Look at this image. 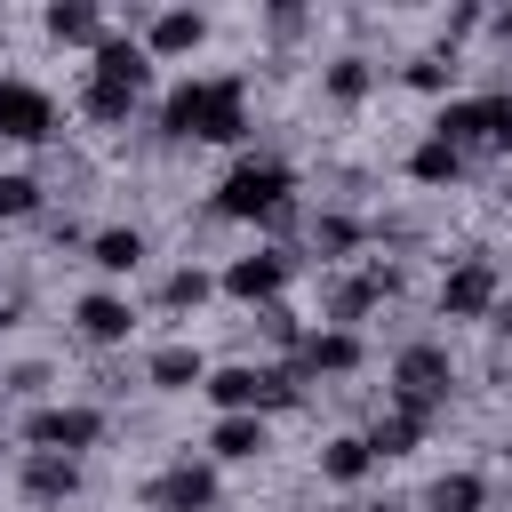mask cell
Returning <instances> with one entry per match:
<instances>
[{"label": "cell", "mask_w": 512, "mask_h": 512, "mask_svg": "<svg viewBox=\"0 0 512 512\" xmlns=\"http://www.w3.org/2000/svg\"><path fill=\"white\" fill-rule=\"evenodd\" d=\"M160 128H168V136H208V144H232V136L248 128L240 80H184V88L160 104Z\"/></svg>", "instance_id": "cell-1"}, {"label": "cell", "mask_w": 512, "mask_h": 512, "mask_svg": "<svg viewBox=\"0 0 512 512\" xmlns=\"http://www.w3.org/2000/svg\"><path fill=\"white\" fill-rule=\"evenodd\" d=\"M216 208H224V216H280V208H288V168H280V160H240V168L216 184Z\"/></svg>", "instance_id": "cell-2"}, {"label": "cell", "mask_w": 512, "mask_h": 512, "mask_svg": "<svg viewBox=\"0 0 512 512\" xmlns=\"http://www.w3.org/2000/svg\"><path fill=\"white\" fill-rule=\"evenodd\" d=\"M392 392H400V416H432V400L448 392V352L440 344H408L400 352V368H392Z\"/></svg>", "instance_id": "cell-3"}, {"label": "cell", "mask_w": 512, "mask_h": 512, "mask_svg": "<svg viewBox=\"0 0 512 512\" xmlns=\"http://www.w3.org/2000/svg\"><path fill=\"white\" fill-rule=\"evenodd\" d=\"M96 432H104V416H96V408H40V416L24 424V440H32L40 456H72V448H96Z\"/></svg>", "instance_id": "cell-4"}, {"label": "cell", "mask_w": 512, "mask_h": 512, "mask_svg": "<svg viewBox=\"0 0 512 512\" xmlns=\"http://www.w3.org/2000/svg\"><path fill=\"white\" fill-rule=\"evenodd\" d=\"M56 128V104H48V88H32V80H0V136H16V144H40Z\"/></svg>", "instance_id": "cell-5"}, {"label": "cell", "mask_w": 512, "mask_h": 512, "mask_svg": "<svg viewBox=\"0 0 512 512\" xmlns=\"http://www.w3.org/2000/svg\"><path fill=\"white\" fill-rule=\"evenodd\" d=\"M144 80H152V48H136V40H96V88L144 96Z\"/></svg>", "instance_id": "cell-6"}, {"label": "cell", "mask_w": 512, "mask_h": 512, "mask_svg": "<svg viewBox=\"0 0 512 512\" xmlns=\"http://www.w3.org/2000/svg\"><path fill=\"white\" fill-rule=\"evenodd\" d=\"M216 504V472L208 464H176L152 480V512H208Z\"/></svg>", "instance_id": "cell-7"}, {"label": "cell", "mask_w": 512, "mask_h": 512, "mask_svg": "<svg viewBox=\"0 0 512 512\" xmlns=\"http://www.w3.org/2000/svg\"><path fill=\"white\" fill-rule=\"evenodd\" d=\"M488 304H496V272H488L480 256H472V264H456V272H448V288H440V312H448V320H480Z\"/></svg>", "instance_id": "cell-8"}, {"label": "cell", "mask_w": 512, "mask_h": 512, "mask_svg": "<svg viewBox=\"0 0 512 512\" xmlns=\"http://www.w3.org/2000/svg\"><path fill=\"white\" fill-rule=\"evenodd\" d=\"M200 40H208V16H192V8L152 16V56H192Z\"/></svg>", "instance_id": "cell-9"}, {"label": "cell", "mask_w": 512, "mask_h": 512, "mask_svg": "<svg viewBox=\"0 0 512 512\" xmlns=\"http://www.w3.org/2000/svg\"><path fill=\"white\" fill-rule=\"evenodd\" d=\"M280 280H288V264H280V256H240V264L224 272V288H232V296H248V304L280 296Z\"/></svg>", "instance_id": "cell-10"}, {"label": "cell", "mask_w": 512, "mask_h": 512, "mask_svg": "<svg viewBox=\"0 0 512 512\" xmlns=\"http://www.w3.org/2000/svg\"><path fill=\"white\" fill-rule=\"evenodd\" d=\"M304 368H328V376L360 368V336H352V328H312V336H304Z\"/></svg>", "instance_id": "cell-11"}, {"label": "cell", "mask_w": 512, "mask_h": 512, "mask_svg": "<svg viewBox=\"0 0 512 512\" xmlns=\"http://www.w3.org/2000/svg\"><path fill=\"white\" fill-rule=\"evenodd\" d=\"M88 256H96L104 272H136V264H144V232H136V224H112V232L88 240Z\"/></svg>", "instance_id": "cell-12"}, {"label": "cell", "mask_w": 512, "mask_h": 512, "mask_svg": "<svg viewBox=\"0 0 512 512\" xmlns=\"http://www.w3.org/2000/svg\"><path fill=\"white\" fill-rule=\"evenodd\" d=\"M456 168H464V152L440 144V136H424V144L408 152V176H416V184H456Z\"/></svg>", "instance_id": "cell-13"}, {"label": "cell", "mask_w": 512, "mask_h": 512, "mask_svg": "<svg viewBox=\"0 0 512 512\" xmlns=\"http://www.w3.org/2000/svg\"><path fill=\"white\" fill-rule=\"evenodd\" d=\"M128 320H136V312H128L120 296H88V304H80V336H96V344H120Z\"/></svg>", "instance_id": "cell-14"}, {"label": "cell", "mask_w": 512, "mask_h": 512, "mask_svg": "<svg viewBox=\"0 0 512 512\" xmlns=\"http://www.w3.org/2000/svg\"><path fill=\"white\" fill-rule=\"evenodd\" d=\"M200 376H208V368H200V352H192V344H168V352H152V384H160V392H192Z\"/></svg>", "instance_id": "cell-15"}, {"label": "cell", "mask_w": 512, "mask_h": 512, "mask_svg": "<svg viewBox=\"0 0 512 512\" xmlns=\"http://www.w3.org/2000/svg\"><path fill=\"white\" fill-rule=\"evenodd\" d=\"M208 448H216L224 464H248V456L264 448V424H256V416H224V424L208 432Z\"/></svg>", "instance_id": "cell-16"}, {"label": "cell", "mask_w": 512, "mask_h": 512, "mask_svg": "<svg viewBox=\"0 0 512 512\" xmlns=\"http://www.w3.org/2000/svg\"><path fill=\"white\" fill-rule=\"evenodd\" d=\"M488 504V480L480 472H448V480H432V512H480Z\"/></svg>", "instance_id": "cell-17"}, {"label": "cell", "mask_w": 512, "mask_h": 512, "mask_svg": "<svg viewBox=\"0 0 512 512\" xmlns=\"http://www.w3.org/2000/svg\"><path fill=\"white\" fill-rule=\"evenodd\" d=\"M368 464H376V456H368V440H360V432H344V440H328V448H320V472H328V480H360Z\"/></svg>", "instance_id": "cell-18"}, {"label": "cell", "mask_w": 512, "mask_h": 512, "mask_svg": "<svg viewBox=\"0 0 512 512\" xmlns=\"http://www.w3.org/2000/svg\"><path fill=\"white\" fill-rule=\"evenodd\" d=\"M416 432H424V424H416V416H400V408H392V416H384V424H376V432H368V456H408V448H416Z\"/></svg>", "instance_id": "cell-19"}, {"label": "cell", "mask_w": 512, "mask_h": 512, "mask_svg": "<svg viewBox=\"0 0 512 512\" xmlns=\"http://www.w3.org/2000/svg\"><path fill=\"white\" fill-rule=\"evenodd\" d=\"M24 480H32V496H72V480H80V472H72V456H32V464H24Z\"/></svg>", "instance_id": "cell-20"}, {"label": "cell", "mask_w": 512, "mask_h": 512, "mask_svg": "<svg viewBox=\"0 0 512 512\" xmlns=\"http://www.w3.org/2000/svg\"><path fill=\"white\" fill-rule=\"evenodd\" d=\"M48 32H56V40H96V8H88V0H56V8H48Z\"/></svg>", "instance_id": "cell-21"}, {"label": "cell", "mask_w": 512, "mask_h": 512, "mask_svg": "<svg viewBox=\"0 0 512 512\" xmlns=\"http://www.w3.org/2000/svg\"><path fill=\"white\" fill-rule=\"evenodd\" d=\"M328 96H344V104L368 96V64H360V56H336V64H328Z\"/></svg>", "instance_id": "cell-22"}, {"label": "cell", "mask_w": 512, "mask_h": 512, "mask_svg": "<svg viewBox=\"0 0 512 512\" xmlns=\"http://www.w3.org/2000/svg\"><path fill=\"white\" fill-rule=\"evenodd\" d=\"M464 136H480V96H464V104L440 112V144H464Z\"/></svg>", "instance_id": "cell-23"}, {"label": "cell", "mask_w": 512, "mask_h": 512, "mask_svg": "<svg viewBox=\"0 0 512 512\" xmlns=\"http://www.w3.org/2000/svg\"><path fill=\"white\" fill-rule=\"evenodd\" d=\"M480 136L512 152V96H480Z\"/></svg>", "instance_id": "cell-24"}, {"label": "cell", "mask_w": 512, "mask_h": 512, "mask_svg": "<svg viewBox=\"0 0 512 512\" xmlns=\"http://www.w3.org/2000/svg\"><path fill=\"white\" fill-rule=\"evenodd\" d=\"M40 208V184L32 176H0V216H32Z\"/></svg>", "instance_id": "cell-25"}, {"label": "cell", "mask_w": 512, "mask_h": 512, "mask_svg": "<svg viewBox=\"0 0 512 512\" xmlns=\"http://www.w3.org/2000/svg\"><path fill=\"white\" fill-rule=\"evenodd\" d=\"M200 296H208V272H176V280H168V304H176V312H192Z\"/></svg>", "instance_id": "cell-26"}, {"label": "cell", "mask_w": 512, "mask_h": 512, "mask_svg": "<svg viewBox=\"0 0 512 512\" xmlns=\"http://www.w3.org/2000/svg\"><path fill=\"white\" fill-rule=\"evenodd\" d=\"M128 104H136V96H112V88L88 80V112H96V120H128Z\"/></svg>", "instance_id": "cell-27"}, {"label": "cell", "mask_w": 512, "mask_h": 512, "mask_svg": "<svg viewBox=\"0 0 512 512\" xmlns=\"http://www.w3.org/2000/svg\"><path fill=\"white\" fill-rule=\"evenodd\" d=\"M408 80H416V88H448V64H440V56H424V64H408Z\"/></svg>", "instance_id": "cell-28"}, {"label": "cell", "mask_w": 512, "mask_h": 512, "mask_svg": "<svg viewBox=\"0 0 512 512\" xmlns=\"http://www.w3.org/2000/svg\"><path fill=\"white\" fill-rule=\"evenodd\" d=\"M496 328H504V336H512V304H504V312H496Z\"/></svg>", "instance_id": "cell-29"}, {"label": "cell", "mask_w": 512, "mask_h": 512, "mask_svg": "<svg viewBox=\"0 0 512 512\" xmlns=\"http://www.w3.org/2000/svg\"><path fill=\"white\" fill-rule=\"evenodd\" d=\"M0 328H8V312H0Z\"/></svg>", "instance_id": "cell-30"}]
</instances>
